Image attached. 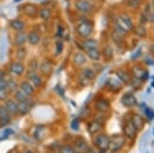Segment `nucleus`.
<instances>
[{
  "label": "nucleus",
  "instance_id": "1",
  "mask_svg": "<svg viewBox=\"0 0 154 153\" xmlns=\"http://www.w3.org/2000/svg\"><path fill=\"white\" fill-rule=\"evenodd\" d=\"M126 139L125 136L121 134H115L110 137V141H109V151L111 153H118L119 151L123 149L125 146Z\"/></svg>",
  "mask_w": 154,
  "mask_h": 153
},
{
  "label": "nucleus",
  "instance_id": "2",
  "mask_svg": "<svg viewBox=\"0 0 154 153\" xmlns=\"http://www.w3.org/2000/svg\"><path fill=\"white\" fill-rule=\"evenodd\" d=\"M109 141L110 137L105 133H100V134L94 136L93 144L100 153H105L109 149Z\"/></svg>",
  "mask_w": 154,
  "mask_h": 153
},
{
  "label": "nucleus",
  "instance_id": "3",
  "mask_svg": "<svg viewBox=\"0 0 154 153\" xmlns=\"http://www.w3.org/2000/svg\"><path fill=\"white\" fill-rule=\"evenodd\" d=\"M25 75H26V79L36 88V90L43 87V85H44L43 76L39 72H33V71L27 70Z\"/></svg>",
  "mask_w": 154,
  "mask_h": 153
},
{
  "label": "nucleus",
  "instance_id": "4",
  "mask_svg": "<svg viewBox=\"0 0 154 153\" xmlns=\"http://www.w3.org/2000/svg\"><path fill=\"white\" fill-rule=\"evenodd\" d=\"M94 108H95L97 113H101V114H107L111 109V103L108 99L104 97H99L96 99L94 102Z\"/></svg>",
  "mask_w": 154,
  "mask_h": 153
},
{
  "label": "nucleus",
  "instance_id": "5",
  "mask_svg": "<svg viewBox=\"0 0 154 153\" xmlns=\"http://www.w3.org/2000/svg\"><path fill=\"white\" fill-rule=\"evenodd\" d=\"M122 133L123 136L126 140H130V141H134L136 139L137 135H138V130L135 127V125L133 124V122L131 121V119H126L123 121L122 125Z\"/></svg>",
  "mask_w": 154,
  "mask_h": 153
},
{
  "label": "nucleus",
  "instance_id": "6",
  "mask_svg": "<svg viewBox=\"0 0 154 153\" xmlns=\"http://www.w3.org/2000/svg\"><path fill=\"white\" fill-rule=\"evenodd\" d=\"M72 146L74 147L76 153H88L89 150H91V147H89L88 141L84 139L82 136L76 137L75 139L73 140Z\"/></svg>",
  "mask_w": 154,
  "mask_h": 153
},
{
  "label": "nucleus",
  "instance_id": "7",
  "mask_svg": "<svg viewBox=\"0 0 154 153\" xmlns=\"http://www.w3.org/2000/svg\"><path fill=\"white\" fill-rule=\"evenodd\" d=\"M8 73L14 77H22L26 73V67L22 62L14 61L11 62L8 66Z\"/></svg>",
  "mask_w": 154,
  "mask_h": 153
},
{
  "label": "nucleus",
  "instance_id": "8",
  "mask_svg": "<svg viewBox=\"0 0 154 153\" xmlns=\"http://www.w3.org/2000/svg\"><path fill=\"white\" fill-rule=\"evenodd\" d=\"M38 71L43 77H49V76L53 74V71H54L53 62L49 60V59H43V60L39 63Z\"/></svg>",
  "mask_w": 154,
  "mask_h": 153
},
{
  "label": "nucleus",
  "instance_id": "9",
  "mask_svg": "<svg viewBox=\"0 0 154 153\" xmlns=\"http://www.w3.org/2000/svg\"><path fill=\"white\" fill-rule=\"evenodd\" d=\"M104 127V124H102L101 122H99L98 120H96L95 118L91 119L89 121H88V124H86V130H88V134L94 137V136L100 134Z\"/></svg>",
  "mask_w": 154,
  "mask_h": 153
},
{
  "label": "nucleus",
  "instance_id": "10",
  "mask_svg": "<svg viewBox=\"0 0 154 153\" xmlns=\"http://www.w3.org/2000/svg\"><path fill=\"white\" fill-rule=\"evenodd\" d=\"M76 32L81 38H88L93 32V26L88 22H82L76 27Z\"/></svg>",
  "mask_w": 154,
  "mask_h": 153
},
{
  "label": "nucleus",
  "instance_id": "11",
  "mask_svg": "<svg viewBox=\"0 0 154 153\" xmlns=\"http://www.w3.org/2000/svg\"><path fill=\"white\" fill-rule=\"evenodd\" d=\"M4 107L6 108V110L9 112V114L11 115L12 118H17L20 116L19 114V109H18V103L14 100L11 97H9L5 102L3 103Z\"/></svg>",
  "mask_w": 154,
  "mask_h": 153
},
{
  "label": "nucleus",
  "instance_id": "12",
  "mask_svg": "<svg viewBox=\"0 0 154 153\" xmlns=\"http://www.w3.org/2000/svg\"><path fill=\"white\" fill-rule=\"evenodd\" d=\"M14 118L9 114V112L6 110L3 104H0V127H5L8 124H11Z\"/></svg>",
  "mask_w": 154,
  "mask_h": 153
},
{
  "label": "nucleus",
  "instance_id": "13",
  "mask_svg": "<svg viewBox=\"0 0 154 153\" xmlns=\"http://www.w3.org/2000/svg\"><path fill=\"white\" fill-rule=\"evenodd\" d=\"M19 88L25 93V95H27L30 98H34V96H35V93H36V88L27 79L22 80L21 82H20Z\"/></svg>",
  "mask_w": 154,
  "mask_h": 153
},
{
  "label": "nucleus",
  "instance_id": "14",
  "mask_svg": "<svg viewBox=\"0 0 154 153\" xmlns=\"http://www.w3.org/2000/svg\"><path fill=\"white\" fill-rule=\"evenodd\" d=\"M75 7L77 11L82 12L83 14H91V11H93V5L88 0H76Z\"/></svg>",
  "mask_w": 154,
  "mask_h": 153
},
{
  "label": "nucleus",
  "instance_id": "15",
  "mask_svg": "<svg viewBox=\"0 0 154 153\" xmlns=\"http://www.w3.org/2000/svg\"><path fill=\"white\" fill-rule=\"evenodd\" d=\"M34 100L28 101V102H21L18 103V109H19V114L20 116H26L31 112L32 108L34 107Z\"/></svg>",
  "mask_w": 154,
  "mask_h": 153
},
{
  "label": "nucleus",
  "instance_id": "16",
  "mask_svg": "<svg viewBox=\"0 0 154 153\" xmlns=\"http://www.w3.org/2000/svg\"><path fill=\"white\" fill-rule=\"evenodd\" d=\"M106 87L112 93H118L119 90L122 88V83H121L116 77L115 78L110 77L106 81Z\"/></svg>",
  "mask_w": 154,
  "mask_h": 153
},
{
  "label": "nucleus",
  "instance_id": "17",
  "mask_svg": "<svg viewBox=\"0 0 154 153\" xmlns=\"http://www.w3.org/2000/svg\"><path fill=\"white\" fill-rule=\"evenodd\" d=\"M120 102L125 108H133L137 105V99L134 96V93H126L121 97Z\"/></svg>",
  "mask_w": 154,
  "mask_h": 153
},
{
  "label": "nucleus",
  "instance_id": "18",
  "mask_svg": "<svg viewBox=\"0 0 154 153\" xmlns=\"http://www.w3.org/2000/svg\"><path fill=\"white\" fill-rule=\"evenodd\" d=\"M131 121L133 122V124L135 125V127L137 129L138 132L142 130L145 127V120L142 117V115H140L139 113H133L131 116Z\"/></svg>",
  "mask_w": 154,
  "mask_h": 153
},
{
  "label": "nucleus",
  "instance_id": "19",
  "mask_svg": "<svg viewBox=\"0 0 154 153\" xmlns=\"http://www.w3.org/2000/svg\"><path fill=\"white\" fill-rule=\"evenodd\" d=\"M86 62H88V57L82 51H76L73 55V63L74 65L81 67V66L85 65Z\"/></svg>",
  "mask_w": 154,
  "mask_h": 153
},
{
  "label": "nucleus",
  "instance_id": "20",
  "mask_svg": "<svg viewBox=\"0 0 154 153\" xmlns=\"http://www.w3.org/2000/svg\"><path fill=\"white\" fill-rule=\"evenodd\" d=\"M27 42V34L24 31L22 32H17L14 38V44L16 47H21L24 46L25 43Z\"/></svg>",
  "mask_w": 154,
  "mask_h": 153
},
{
  "label": "nucleus",
  "instance_id": "21",
  "mask_svg": "<svg viewBox=\"0 0 154 153\" xmlns=\"http://www.w3.org/2000/svg\"><path fill=\"white\" fill-rule=\"evenodd\" d=\"M99 46V42L96 40V39H93V38H85L84 40L82 41L81 43V46L80 47L83 49L84 51L88 50V49H95V48H98Z\"/></svg>",
  "mask_w": 154,
  "mask_h": 153
},
{
  "label": "nucleus",
  "instance_id": "22",
  "mask_svg": "<svg viewBox=\"0 0 154 153\" xmlns=\"http://www.w3.org/2000/svg\"><path fill=\"white\" fill-rule=\"evenodd\" d=\"M40 40H41L40 34L35 30L30 31L29 33L27 34V41H28L31 45H33V46L37 45V44L40 42Z\"/></svg>",
  "mask_w": 154,
  "mask_h": 153
},
{
  "label": "nucleus",
  "instance_id": "23",
  "mask_svg": "<svg viewBox=\"0 0 154 153\" xmlns=\"http://www.w3.org/2000/svg\"><path fill=\"white\" fill-rule=\"evenodd\" d=\"M80 76L81 77H83L85 80H88V82H91V81H93L96 78L97 74H96V71L94 70V69L86 67V68H83L82 70H81Z\"/></svg>",
  "mask_w": 154,
  "mask_h": 153
},
{
  "label": "nucleus",
  "instance_id": "24",
  "mask_svg": "<svg viewBox=\"0 0 154 153\" xmlns=\"http://www.w3.org/2000/svg\"><path fill=\"white\" fill-rule=\"evenodd\" d=\"M12 99H14V101H16L17 103H21V102H28V101H31L33 100V98H30L28 97L27 95H25V93L22 92L21 90H17L16 92L12 93Z\"/></svg>",
  "mask_w": 154,
  "mask_h": 153
},
{
  "label": "nucleus",
  "instance_id": "25",
  "mask_svg": "<svg viewBox=\"0 0 154 153\" xmlns=\"http://www.w3.org/2000/svg\"><path fill=\"white\" fill-rule=\"evenodd\" d=\"M9 26L12 30H14L16 32H22L25 29V23L22 20H19V19H14V20H11L9 22Z\"/></svg>",
  "mask_w": 154,
  "mask_h": 153
},
{
  "label": "nucleus",
  "instance_id": "26",
  "mask_svg": "<svg viewBox=\"0 0 154 153\" xmlns=\"http://www.w3.org/2000/svg\"><path fill=\"white\" fill-rule=\"evenodd\" d=\"M6 81H7V90H8L11 95H12L17 90H19L20 82H18V80H17L16 78H14V77L6 78Z\"/></svg>",
  "mask_w": 154,
  "mask_h": 153
},
{
  "label": "nucleus",
  "instance_id": "27",
  "mask_svg": "<svg viewBox=\"0 0 154 153\" xmlns=\"http://www.w3.org/2000/svg\"><path fill=\"white\" fill-rule=\"evenodd\" d=\"M84 54L86 55V57H88L91 61H95V62H98L101 60V57H102V54L101 51L99 50L98 48H95V49H88V50L84 51Z\"/></svg>",
  "mask_w": 154,
  "mask_h": 153
},
{
  "label": "nucleus",
  "instance_id": "28",
  "mask_svg": "<svg viewBox=\"0 0 154 153\" xmlns=\"http://www.w3.org/2000/svg\"><path fill=\"white\" fill-rule=\"evenodd\" d=\"M115 75H116V78L120 81L121 83H125V84H128V83H130L131 82V78L130 77V75H128V72H125V71H123V70H118L117 72L115 73Z\"/></svg>",
  "mask_w": 154,
  "mask_h": 153
},
{
  "label": "nucleus",
  "instance_id": "29",
  "mask_svg": "<svg viewBox=\"0 0 154 153\" xmlns=\"http://www.w3.org/2000/svg\"><path fill=\"white\" fill-rule=\"evenodd\" d=\"M114 32L119 34L120 36H125L128 33V29L125 28V25L121 23L120 20H118V21L115 22V25H114Z\"/></svg>",
  "mask_w": 154,
  "mask_h": 153
},
{
  "label": "nucleus",
  "instance_id": "30",
  "mask_svg": "<svg viewBox=\"0 0 154 153\" xmlns=\"http://www.w3.org/2000/svg\"><path fill=\"white\" fill-rule=\"evenodd\" d=\"M27 54H28V51H27L26 47L25 46H21V47H17L16 53H14V57H16L17 61L22 62L26 59Z\"/></svg>",
  "mask_w": 154,
  "mask_h": 153
},
{
  "label": "nucleus",
  "instance_id": "31",
  "mask_svg": "<svg viewBox=\"0 0 154 153\" xmlns=\"http://www.w3.org/2000/svg\"><path fill=\"white\" fill-rule=\"evenodd\" d=\"M58 153H76V152H75L74 147L72 146V144L65 143V144H62L59 146Z\"/></svg>",
  "mask_w": 154,
  "mask_h": 153
},
{
  "label": "nucleus",
  "instance_id": "32",
  "mask_svg": "<svg viewBox=\"0 0 154 153\" xmlns=\"http://www.w3.org/2000/svg\"><path fill=\"white\" fill-rule=\"evenodd\" d=\"M119 20L121 21V23L125 26V28L128 29H131L134 27V24H133V21H131V19L130 18V16H128V14H121L120 17H119Z\"/></svg>",
  "mask_w": 154,
  "mask_h": 153
},
{
  "label": "nucleus",
  "instance_id": "33",
  "mask_svg": "<svg viewBox=\"0 0 154 153\" xmlns=\"http://www.w3.org/2000/svg\"><path fill=\"white\" fill-rule=\"evenodd\" d=\"M102 55H103V57L106 59V60H111L113 57V48L111 47V45L107 44V45L104 46L103 51H102Z\"/></svg>",
  "mask_w": 154,
  "mask_h": 153
},
{
  "label": "nucleus",
  "instance_id": "34",
  "mask_svg": "<svg viewBox=\"0 0 154 153\" xmlns=\"http://www.w3.org/2000/svg\"><path fill=\"white\" fill-rule=\"evenodd\" d=\"M25 14H27L30 18H35L36 14H37V9L36 7L32 4H28V5L25 6Z\"/></svg>",
  "mask_w": 154,
  "mask_h": 153
},
{
  "label": "nucleus",
  "instance_id": "35",
  "mask_svg": "<svg viewBox=\"0 0 154 153\" xmlns=\"http://www.w3.org/2000/svg\"><path fill=\"white\" fill-rule=\"evenodd\" d=\"M28 70L33 71V72H38L39 70V62L37 59H32V60L29 61L28 63Z\"/></svg>",
  "mask_w": 154,
  "mask_h": 153
},
{
  "label": "nucleus",
  "instance_id": "36",
  "mask_svg": "<svg viewBox=\"0 0 154 153\" xmlns=\"http://www.w3.org/2000/svg\"><path fill=\"white\" fill-rule=\"evenodd\" d=\"M51 9L49 8H42L40 11H39V16H40V18L42 20H44V21H46V20H48L51 18Z\"/></svg>",
  "mask_w": 154,
  "mask_h": 153
},
{
  "label": "nucleus",
  "instance_id": "37",
  "mask_svg": "<svg viewBox=\"0 0 154 153\" xmlns=\"http://www.w3.org/2000/svg\"><path fill=\"white\" fill-rule=\"evenodd\" d=\"M9 97H11V93H9L8 90L0 88V102L4 103Z\"/></svg>",
  "mask_w": 154,
  "mask_h": 153
},
{
  "label": "nucleus",
  "instance_id": "38",
  "mask_svg": "<svg viewBox=\"0 0 154 153\" xmlns=\"http://www.w3.org/2000/svg\"><path fill=\"white\" fill-rule=\"evenodd\" d=\"M64 49V43L62 40H58L56 42V53H54V56H59L62 54Z\"/></svg>",
  "mask_w": 154,
  "mask_h": 153
},
{
  "label": "nucleus",
  "instance_id": "39",
  "mask_svg": "<svg viewBox=\"0 0 154 153\" xmlns=\"http://www.w3.org/2000/svg\"><path fill=\"white\" fill-rule=\"evenodd\" d=\"M135 32L137 33V35L140 36V37H144V36L146 35V30H145V28H144L143 26H139V27H137L136 30H135Z\"/></svg>",
  "mask_w": 154,
  "mask_h": 153
},
{
  "label": "nucleus",
  "instance_id": "40",
  "mask_svg": "<svg viewBox=\"0 0 154 153\" xmlns=\"http://www.w3.org/2000/svg\"><path fill=\"white\" fill-rule=\"evenodd\" d=\"M112 38L116 43H120L121 41H122V36H120L119 34L115 33V32H113L112 33Z\"/></svg>",
  "mask_w": 154,
  "mask_h": 153
},
{
  "label": "nucleus",
  "instance_id": "41",
  "mask_svg": "<svg viewBox=\"0 0 154 153\" xmlns=\"http://www.w3.org/2000/svg\"><path fill=\"white\" fill-rule=\"evenodd\" d=\"M7 77H3L0 78V88L2 90H7V81H6Z\"/></svg>",
  "mask_w": 154,
  "mask_h": 153
},
{
  "label": "nucleus",
  "instance_id": "42",
  "mask_svg": "<svg viewBox=\"0 0 154 153\" xmlns=\"http://www.w3.org/2000/svg\"><path fill=\"white\" fill-rule=\"evenodd\" d=\"M140 1L141 0H128V4L131 7H137L140 4Z\"/></svg>",
  "mask_w": 154,
  "mask_h": 153
},
{
  "label": "nucleus",
  "instance_id": "43",
  "mask_svg": "<svg viewBox=\"0 0 154 153\" xmlns=\"http://www.w3.org/2000/svg\"><path fill=\"white\" fill-rule=\"evenodd\" d=\"M63 33H64L63 27H62V26H59V27H58V33H57V35L60 36V38H61V37H63Z\"/></svg>",
  "mask_w": 154,
  "mask_h": 153
},
{
  "label": "nucleus",
  "instance_id": "44",
  "mask_svg": "<svg viewBox=\"0 0 154 153\" xmlns=\"http://www.w3.org/2000/svg\"><path fill=\"white\" fill-rule=\"evenodd\" d=\"M140 21H141V24H145L146 22H147V16H146V14H142V16H141V18H140Z\"/></svg>",
  "mask_w": 154,
  "mask_h": 153
},
{
  "label": "nucleus",
  "instance_id": "45",
  "mask_svg": "<svg viewBox=\"0 0 154 153\" xmlns=\"http://www.w3.org/2000/svg\"><path fill=\"white\" fill-rule=\"evenodd\" d=\"M3 77H6V74H5V72H4L3 70H1V69H0V78H3Z\"/></svg>",
  "mask_w": 154,
  "mask_h": 153
},
{
  "label": "nucleus",
  "instance_id": "46",
  "mask_svg": "<svg viewBox=\"0 0 154 153\" xmlns=\"http://www.w3.org/2000/svg\"><path fill=\"white\" fill-rule=\"evenodd\" d=\"M23 153H35V152H34L33 150H31V149H25Z\"/></svg>",
  "mask_w": 154,
  "mask_h": 153
},
{
  "label": "nucleus",
  "instance_id": "47",
  "mask_svg": "<svg viewBox=\"0 0 154 153\" xmlns=\"http://www.w3.org/2000/svg\"><path fill=\"white\" fill-rule=\"evenodd\" d=\"M150 50H151V53L152 54H154V43L151 45V47H150Z\"/></svg>",
  "mask_w": 154,
  "mask_h": 153
},
{
  "label": "nucleus",
  "instance_id": "48",
  "mask_svg": "<svg viewBox=\"0 0 154 153\" xmlns=\"http://www.w3.org/2000/svg\"><path fill=\"white\" fill-rule=\"evenodd\" d=\"M14 1H16V2H18V1H21V0H14Z\"/></svg>",
  "mask_w": 154,
  "mask_h": 153
},
{
  "label": "nucleus",
  "instance_id": "49",
  "mask_svg": "<svg viewBox=\"0 0 154 153\" xmlns=\"http://www.w3.org/2000/svg\"><path fill=\"white\" fill-rule=\"evenodd\" d=\"M14 153H22V152H20V151H17V152H14Z\"/></svg>",
  "mask_w": 154,
  "mask_h": 153
}]
</instances>
